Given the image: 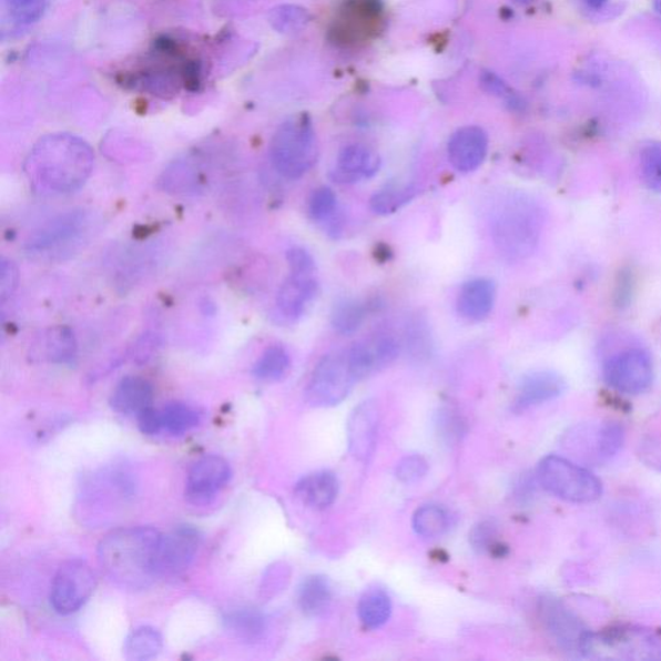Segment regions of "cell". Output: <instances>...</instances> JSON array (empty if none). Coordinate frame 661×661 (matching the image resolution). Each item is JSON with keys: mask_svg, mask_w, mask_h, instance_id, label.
Segmentation results:
<instances>
[{"mask_svg": "<svg viewBox=\"0 0 661 661\" xmlns=\"http://www.w3.org/2000/svg\"><path fill=\"white\" fill-rule=\"evenodd\" d=\"M93 164V151L84 140L70 133H53L38 141L28 156L26 171L38 192L67 194L84 185Z\"/></svg>", "mask_w": 661, "mask_h": 661, "instance_id": "1", "label": "cell"}, {"mask_svg": "<svg viewBox=\"0 0 661 661\" xmlns=\"http://www.w3.org/2000/svg\"><path fill=\"white\" fill-rule=\"evenodd\" d=\"M162 533L153 527H128L106 535L98 549L99 563L118 587L141 590L159 578Z\"/></svg>", "mask_w": 661, "mask_h": 661, "instance_id": "2", "label": "cell"}, {"mask_svg": "<svg viewBox=\"0 0 661 661\" xmlns=\"http://www.w3.org/2000/svg\"><path fill=\"white\" fill-rule=\"evenodd\" d=\"M491 237L499 254L508 260L530 256L538 246L542 214L537 203L522 194L502 201L491 218Z\"/></svg>", "mask_w": 661, "mask_h": 661, "instance_id": "3", "label": "cell"}, {"mask_svg": "<svg viewBox=\"0 0 661 661\" xmlns=\"http://www.w3.org/2000/svg\"><path fill=\"white\" fill-rule=\"evenodd\" d=\"M271 156L274 169L288 180L301 179L314 167L319 148L308 115L291 116L279 125L272 140Z\"/></svg>", "mask_w": 661, "mask_h": 661, "instance_id": "4", "label": "cell"}, {"mask_svg": "<svg viewBox=\"0 0 661 661\" xmlns=\"http://www.w3.org/2000/svg\"><path fill=\"white\" fill-rule=\"evenodd\" d=\"M581 657L593 660H661V633L635 626L589 632L582 643Z\"/></svg>", "mask_w": 661, "mask_h": 661, "instance_id": "5", "label": "cell"}, {"mask_svg": "<svg viewBox=\"0 0 661 661\" xmlns=\"http://www.w3.org/2000/svg\"><path fill=\"white\" fill-rule=\"evenodd\" d=\"M93 226V218L83 210L70 211L51 223H47L31 235L26 251L30 257L38 260H64L80 250L89 240Z\"/></svg>", "mask_w": 661, "mask_h": 661, "instance_id": "6", "label": "cell"}, {"mask_svg": "<svg viewBox=\"0 0 661 661\" xmlns=\"http://www.w3.org/2000/svg\"><path fill=\"white\" fill-rule=\"evenodd\" d=\"M537 477L542 489L568 502H593L603 491L602 482L592 471L562 456H546L539 462Z\"/></svg>", "mask_w": 661, "mask_h": 661, "instance_id": "7", "label": "cell"}, {"mask_svg": "<svg viewBox=\"0 0 661 661\" xmlns=\"http://www.w3.org/2000/svg\"><path fill=\"white\" fill-rule=\"evenodd\" d=\"M623 425L617 421L579 424L565 436L566 450L587 466L610 461L624 444Z\"/></svg>", "mask_w": 661, "mask_h": 661, "instance_id": "8", "label": "cell"}, {"mask_svg": "<svg viewBox=\"0 0 661 661\" xmlns=\"http://www.w3.org/2000/svg\"><path fill=\"white\" fill-rule=\"evenodd\" d=\"M345 352L322 357L314 368L305 396L313 407H334L348 398L356 384Z\"/></svg>", "mask_w": 661, "mask_h": 661, "instance_id": "9", "label": "cell"}, {"mask_svg": "<svg viewBox=\"0 0 661 661\" xmlns=\"http://www.w3.org/2000/svg\"><path fill=\"white\" fill-rule=\"evenodd\" d=\"M98 587L96 573L83 560L62 563L51 587V606L60 616H72L89 602Z\"/></svg>", "mask_w": 661, "mask_h": 661, "instance_id": "10", "label": "cell"}, {"mask_svg": "<svg viewBox=\"0 0 661 661\" xmlns=\"http://www.w3.org/2000/svg\"><path fill=\"white\" fill-rule=\"evenodd\" d=\"M603 376L612 389L624 395H641L650 388L654 367L649 353L642 349H628L606 362Z\"/></svg>", "mask_w": 661, "mask_h": 661, "instance_id": "11", "label": "cell"}, {"mask_svg": "<svg viewBox=\"0 0 661 661\" xmlns=\"http://www.w3.org/2000/svg\"><path fill=\"white\" fill-rule=\"evenodd\" d=\"M539 613L548 633L568 654L581 657L589 631L566 606L552 597L541 598Z\"/></svg>", "mask_w": 661, "mask_h": 661, "instance_id": "12", "label": "cell"}, {"mask_svg": "<svg viewBox=\"0 0 661 661\" xmlns=\"http://www.w3.org/2000/svg\"><path fill=\"white\" fill-rule=\"evenodd\" d=\"M202 537L193 526H177L162 535L159 553V578L177 577L191 568L201 547Z\"/></svg>", "mask_w": 661, "mask_h": 661, "instance_id": "13", "label": "cell"}, {"mask_svg": "<svg viewBox=\"0 0 661 661\" xmlns=\"http://www.w3.org/2000/svg\"><path fill=\"white\" fill-rule=\"evenodd\" d=\"M399 356V343L389 334H377L369 340L356 343L346 350L352 375L356 382L382 372Z\"/></svg>", "mask_w": 661, "mask_h": 661, "instance_id": "14", "label": "cell"}, {"mask_svg": "<svg viewBox=\"0 0 661 661\" xmlns=\"http://www.w3.org/2000/svg\"><path fill=\"white\" fill-rule=\"evenodd\" d=\"M232 479V468L222 456L209 455L194 464L186 479V498L194 504L214 499Z\"/></svg>", "mask_w": 661, "mask_h": 661, "instance_id": "15", "label": "cell"}, {"mask_svg": "<svg viewBox=\"0 0 661 661\" xmlns=\"http://www.w3.org/2000/svg\"><path fill=\"white\" fill-rule=\"evenodd\" d=\"M380 410L373 399L365 400L349 416L348 433L349 451L360 462H367L374 455L377 433H379Z\"/></svg>", "mask_w": 661, "mask_h": 661, "instance_id": "16", "label": "cell"}, {"mask_svg": "<svg viewBox=\"0 0 661 661\" xmlns=\"http://www.w3.org/2000/svg\"><path fill=\"white\" fill-rule=\"evenodd\" d=\"M318 289L316 271L289 270L277 296L279 313L288 321H297L317 297Z\"/></svg>", "mask_w": 661, "mask_h": 661, "instance_id": "17", "label": "cell"}, {"mask_svg": "<svg viewBox=\"0 0 661 661\" xmlns=\"http://www.w3.org/2000/svg\"><path fill=\"white\" fill-rule=\"evenodd\" d=\"M489 151V138L476 125L459 129L448 141L447 153L452 167L462 173L481 167Z\"/></svg>", "mask_w": 661, "mask_h": 661, "instance_id": "18", "label": "cell"}, {"mask_svg": "<svg viewBox=\"0 0 661 661\" xmlns=\"http://www.w3.org/2000/svg\"><path fill=\"white\" fill-rule=\"evenodd\" d=\"M380 167L379 154L365 145L353 144L338 154L333 179L338 184H356L374 177Z\"/></svg>", "mask_w": 661, "mask_h": 661, "instance_id": "19", "label": "cell"}, {"mask_svg": "<svg viewBox=\"0 0 661 661\" xmlns=\"http://www.w3.org/2000/svg\"><path fill=\"white\" fill-rule=\"evenodd\" d=\"M49 0H0L2 39H14L42 20Z\"/></svg>", "mask_w": 661, "mask_h": 661, "instance_id": "20", "label": "cell"}, {"mask_svg": "<svg viewBox=\"0 0 661 661\" xmlns=\"http://www.w3.org/2000/svg\"><path fill=\"white\" fill-rule=\"evenodd\" d=\"M566 382L553 372H537L523 377L515 400V410H529L563 395Z\"/></svg>", "mask_w": 661, "mask_h": 661, "instance_id": "21", "label": "cell"}, {"mask_svg": "<svg viewBox=\"0 0 661 661\" xmlns=\"http://www.w3.org/2000/svg\"><path fill=\"white\" fill-rule=\"evenodd\" d=\"M496 288L490 279L476 278L464 283L458 296V313L462 318L481 322L494 309Z\"/></svg>", "mask_w": 661, "mask_h": 661, "instance_id": "22", "label": "cell"}, {"mask_svg": "<svg viewBox=\"0 0 661 661\" xmlns=\"http://www.w3.org/2000/svg\"><path fill=\"white\" fill-rule=\"evenodd\" d=\"M152 384L140 376H128L116 385L110 406L118 414L139 415L153 403Z\"/></svg>", "mask_w": 661, "mask_h": 661, "instance_id": "23", "label": "cell"}, {"mask_svg": "<svg viewBox=\"0 0 661 661\" xmlns=\"http://www.w3.org/2000/svg\"><path fill=\"white\" fill-rule=\"evenodd\" d=\"M340 484L333 471L321 470L301 479L295 486L297 499L313 509H326L335 502Z\"/></svg>", "mask_w": 661, "mask_h": 661, "instance_id": "24", "label": "cell"}, {"mask_svg": "<svg viewBox=\"0 0 661 661\" xmlns=\"http://www.w3.org/2000/svg\"><path fill=\"white\" fill-rule=\"evenodd\" d=\"M330 602H333V587L324 576L308 577L298 587V608L306 617L317 618L324 616Z\"/></svg>", "mask_w": 661, "mask_h": 661, "instance_id": "25", "label": "cell"}, {"mask_svg": "<svg viewBox=\"0 0 661 661\" xmlns=\"http://www.w3.org/2000/svg\"><path fill=\"white\" fill-rule=\"evenodd\" d=\"M226 631L235 639L257 642L266 632V618L255 608H243L227 612L224 617Z\"/></svg>", "mask_w": 661, "mask_h": 661, "instance_id": "26", "label": "cell"}, {"mask_svg": "<svg viewBox=\"0 0 661 661\" xmlns=\"http://www.w3.org/2000/svg\"><path fill=\"white\" fill-rule=\"evenodd\" d=\"M38 356L51 364H69L77 356V342L72 329L54 327L42 338Z\"/></svg>", "mask_w": 661, "mask_h": 661, "instance_id": "27", "label": "cell"}, {"mask_svg": "<svg viewBox=\"0 0 661 661\" xmlns=\"http://www.w3.org/2000/svg\"><path fill=\"white\" fill-rule=\"evenodd\" d=\"M342 21L346 22V29L350 38L365 37L380 19V6L376 0H353L346 6Z\"/></svg>", "mask_w": 661, "mask_h": 661, "instance_id": "28", "label": "cell"}, {"mask_svg": "<svg viewBox=\"0 0 661 661\" xmlns=\"http://www.w3.org/2000/svg\"><path fill=\"white\" fill-rule=\"evenodd\" d=\"M391 600L385 590L369 589L358 602V617L367 629H379L387 624L391 617Z\"/></svg>", "mask_w": 661, "mask_h": 661, "instance_id": "29", "label": "cell"}, {"mask_svg": "<svg viewBox=\"0 0 661 661\" xmlns=\"http://www.w3.org/2000/svg\"><path fill=\"white\" fill-rule=\"evenodd\" d=\"M163 639L153 627H140L124 641L123 654L130 661L151 660L161 654Z\"/></svg>", "mask_w": 661, "mask_h": 661, "instance_id": "30", "label": "cell"}, {"mask_svg": "<svg viewBox=\"0 0 661 661\" xmlns=\"http://www.w3.org/2000/svg\"><path fill=\"white\" fill-rule=\"evenodd\" d=\"M367 317L366 306L354 298H343L334 305L330 325L337 334L350 336L357 333Z\"/></svg>", "mask_w": 661, "mask_h": 661, "instance_id": "31", "label": "cell"}, {"mask_svg": "<svg viewBox=\"0 0 661 661\" xmlns=\"http://www.w3.org/2000/svg\"><path fill=\"white\" fill-rule=\"evenodd\" d=\"M289 366L288 352L281 345H272L258 358L252 374L262 382H279L288 373Z\"/></svg>", "mask_w": 661, "mask_h": 661, "instance_id": "32", "label": "cell"}, {"mask_svg": "<svg viewBox=\"0 0 661 661\" xmlns=\"http://www.w3.org/2000/svg\"><path fill=\"white\" fill-rule=\"evenodd\" d=\"M414 530L424 539H436L450 527V517L438 506H424L415 511L413 518Z\"/></svg>", "mask_w": 661, "mask_h": 661, "instance_id": "33", "label": "cell"}, {"mask_svg": "<svg viewBox=\"0 0 661 661\" xmlns=\"http://www.w3.org/2000/svg\"><path fill=\"white\" fill-rule=\"evenodd\" d=\"M415 186H389L376 193L372 199V210L377 215L388 216L396 214L400 209L410 203L416 195Z\"/></svg>", "mask_w": 661, "mask_h": 661, "instance_id": "34", "label": "cell"}, {"mask_svg": "<svg viewBox=\"0 0 661 661\" xmlns=\"http://www.w3.org/2000/svg\"><path fill=\"white\" fill-rule=\"evenodd\" d=\"M162 421L163 429L172 436H183L200 424L199 413L184 404L173 403L163 408Z\"/></svg>", "mask_w": 661, "mask_h": 661, "instance_id": "35", "label": "cell"}, {"mask_svg": "<svg viewBox=\"0 0 661 661\" xmlns=\"http://www.w3.org/2000/svg\"><path fill=\"white\" fill-rule=\"evenodd\" d=\"M498 525L490 519L478 522L469 532V545L479 555L489 553L494 557H502L506 547L498 541Z\"/></svg>", "mask_w": 661, "mask_h": 661, "instance_id": "36", "label": "cell"}, {"mask_svg": "<svg viewBox=\"0 0 661 661\" xmlns=\"http://www.w3.org/2000/svg\"><path fill=\"white\" fill-rule=\"evenodd\" d=\"M308 210L314 222L329 223L337 212V196L333 189L327 186L316 189L311 195Z\"/></svg>", "mask_w": 661, "mask_h": 661, "instance_id": "37", "label": "cell"}, {"mask_svg": "<svg viewBox=\"0 0 661 661\" xmlns=\"http://www.w3.org/2000/svg\"><path fill=\"white\" fill-rule=\"evenodd\" d=\"M435 425L440 439L450 445L458 444L467 433L466 421L451 408L439 410L436 415Z\"/></svg>", "mask_w": 661, "mask_h": 661, "instance_id": "38", "label": "cell"}, {"mask_svg": "<svg viewBox=\"0 0 661 661\" xmlns=\"http://www.w3.org/2000/svg\"><path fill=\"white\" fill-rule=\"evenodd\" d=\"M429 464L421 455H407L400 459L396 467V477L399 482L413 485L421 481L428 475Z\"/></svg>", "mask_w": 661, "mask_h": 661, "instance_id": "39", "label": "cell"}, {"mask_svg": "<svg viewBox=\"0 0 661 661\" xmlns=\"http://www.w3.org/2000/svg\"><path fill=\"white\" fill-rule=\"evenodd\" d=\"M642 175L654 189H661V143H652L641 153Z\"/></svg>", "mask_w": 661, "mask_h": 661, "instance_id": "40", "label": "cell"}, {"mask_svg": "<svg viewBox=\"0 0 661 661\" xmlns=\"http://www.w3.org/2000/svg\"><path fill=\"white\" fill-rule=\"evenodd\" d=\"M639 456L644 466L661 474V435H652L642 439Z\"/></svg>", "mask_w": 661, "mask_h": 661, "instance_id": "41", "label": "cell"}, {"mask_svg": "<svg viewBox=\"0 0 661 661\" xmlns=\"http://www.w3.org/2000/svg\"><path fill=\"white\" fill-rule=\"evenodd\" d=\"M482 84L487 91L495 94V96L506 100L510 106L517 108L521 105V100H519L517 94L510 90V87L506 82H502L498 75L486 73L482 78Z\"/></svg>", "mask_w": 661, "mask_h": 661, "instance_id": "42", "label": "cell"}, {"mask_svg": "<svg viewBox=\"0 0 661 661\" xmlns=\"http://www.w3.org/2000/svg\"><path fill=\"white\" fill-rule=\"evenodd\" d=\"M138 425L141 433L146 436L159 435L163 430L162 413L148 407L138 415Z\"/></svg>", "mask_w": 661, "mask_h": 661, "instance_id": "43", "label": "cell"}, {"mask_svg": "<svg viewBox=\"0 0 661 661\" xmlns=\"http://www.w3.org/2000/svg\"><path fill=\"white\" fill-rule=\"evenodd\" d=\"M19 272L18 267L12 262L3 258L2 262V301L13 294L16 286H18Z\"/></svg>", "mask_w": 661, "mask_h": 661, "instance_id": "44", "label": "cell"}, {"mask_svg": "<svg viewBox=\"0 0 661 661\" xmlns=\"http://www.w3.org/2000/svg\"><path fill=\"white\" fill-rule=\"evenodd\" d=\"M586 3L590 8H593V10H600V8L608 3V0H586Z\"/></svg>", "mask_w": 661, "mask_h": 661, "instance_id": "45", "label": "cell"}, {"mask_svg": "<svg viewBox=\"0 0 661 661\" xmlns=\"http://www.w3.org/2000/svg\"><path fill=\"white\" fill-rule=\"evenodd\" d=\"M513 2L519 6H525L535 2V0H513Z\"/></svg>", "mask_w": 661, "mask_h": 661, "instance_id": "46", "label": "cell"}, {"mask_svg": "<svg viewBox=\"0 0 661 661\" xmlns=\"http://www.w3.org/2000/svg\"><path fill=\"white\" fill-rule=\"evenodd\" d=\"M657 11L661 14V0H655Z\"/></svg>", "mask_w": 661, "mask_h": 661, "instance_id": "47", "label": "cell"}]
</instances>
